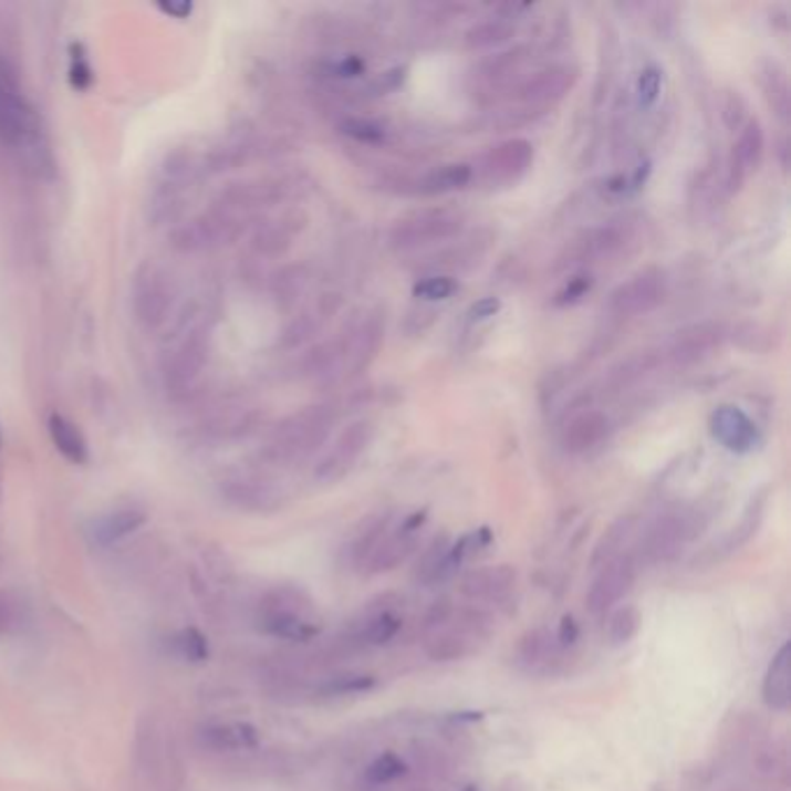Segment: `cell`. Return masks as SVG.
Here are the masks:
<instances>
[{"instance_id":"obj_1","label":"cell","mask_w":791,"mask_h":791,"mask_svg":"<svg viewBox=\"0 0 791 791\" xmlns=\"http://www.w3.org/2000/svg\"><path fill=\"white\" fill-rule=\"evenodd\" d=\"M256 622L268 636L288 643H309L321 634L314 602L298 585H277L262 594Z\"/></svg>"},{"instance_id":"obj_2","label":"cell","mask_w":791,"mask_h":791,"mask_svg":"<svg viewBox=\"0 0 791 791\" xmlns=\"http://www.w3.org/2000/svg\"><path fill=\"white\" fill-rule=\"evenodd\" d=\"M334 418H337V412L327 404L309 406V409L298 412L295 416L277 425L262 455L274 465H291L304 460L306 455L319 450L325 444Z\"/></svg>"},{"instance_id":"obj_3","label":"cell","mask_w":791,"mask_h":791,"mask_svg":"<svg viewBox=\"0 0 791 791\" xmlns=\"http://www.w3.org/2000/svg\"><path fill=\"white\" fill-rule=\"evenodd\" d=\"M495 629V620L486 608H455L444 627L425 634V655L437 664H452L471 657Z\"/></svg>"},{"instance_id":"obj_4","label":"cell","mask_w":791,"mask_h":791,"mask_svg":"<svg viewBox=\"0 0 791 791\" xmlns=\"http://www.w3.org/2000/svg\"><path fill=\"white\" fill-rule=\"evenodd\" d=\"M706 524L708 518L701 509H670L662 513L651 522L641 539L638 555H634L638 566H657L670 562L689 541L704 532Z\"/></svg>"},{"instance_id":"obj_5","label":"cell","mask_w":791,"mask_h":791,"mask_svg":"<svg viewBox=\"0 0 791 791\" xmlns=\"http://www.w3.org/2000/svg\"><path fill=\"white\" fill-rule=\"evenodd\" d=\"M462 228H465V219L458 211L423 209L399 219L388 235V242L395 251H414L427 244H437V242H446V239L458 237Z\"/></svg>"},{"instance_id":"obj_6","label":"cell","mask_w":791,"mask_h":791,"mask_svg":"<svg viewBox=\"0 0 791 791\" xmlns=\"http://www.w3.org/2000/svg\"><path fill=\"white\" fill-rule=\"evenodd\" d=\"M668 293V279L662 268H645L629 281L620 283L608 298V311L615 319H636L657 309Z\"/></svg>"},{"instance_id":"obj_7","label":"cell","mask_w":791,"mask_h":791,"mask_svg":"<svg viewBox=\"0 0 791 791\" xmlns=\"http://www.w3.org/2000/svg\"><path fill=\"white\" fill-rule=\"evenodd\" d=\"M636 575L638 562L632 553H622L620 558L599 566L585 596L587 611L592 615H606L608 611L620 606L622 599L632 592Z\"/></svg>"},{"instance_id":"obj_8","label":"cell","mask_w":791,"mask_h":791,"mask_svg":"<svg viewBox=\"0 0 791 791\" xmlns=\"http://www.w3.org/2000/svg\"><path fill=\"white\" fill-rule=\"evenodd\" d=\"M35 118L19 89L14 70L0 56V139L10 147H21L33 137Z\"/></svg>"},{"instance_id":"obj_9","label":"cell","mask_w":791,"mask_h":791,"mask_svg":"<svg viewBox=\"0 0 791 791\" xmlns=\"http://www.w3.org/2000/svg\"><path fill=\"white\" fill-rule=\"evenodd\" d=\"M569 653L555 641L548 627H534L527 632L516 647V664L527 676L558 678L569 670Z\"/></svg>"},{"instance_id":"obj_10","label":"cell","mask_w":791,"mask_h":791,"mask_svg":"<svg viewBox=\"0 0 791 791\" xmlns=\"http://www.w3.org/2000/svg\"><path fill=\"white\" fill-rule=\"evenodd\" d=\"M376 427L370 418H357L351 425H346L342 429V435L334 441L332 450L325 455V458L319 462L316 467V478L323 483H334L344 478L353 465L360 460V455H363L370 444L374 441Z\"/></svg>"},{"instance_id":"obj_11","label":"cell","mask_w":791,"mask_h":791,"mask_svg":"<svg viewBox=\"0 0 791 791\" xmlns=\"http://www.w3.org/2000/svg\"><path fill=\"white\" fill-rule=\"evenodd\" d=\"M581 80V70L575 65H550L534 72L527 80L518 82L511 89V98L532 107H545L562 101L566 93Z\"/></svg>"},{"instance_id":"obj_12","label":"cell","mask_w":791,"mask_h":791,"mask_svg":"<svg viewBox=\"0 0 791 791\" xmlns=\"http://www.w3.org/2000/svg\"><path fill=\"white\" fill-rule=\"evenodd\" d=\"M727 334L729 330L725 327V323H717V321H701L687 325L676 334L674 342H670L666 355L676 367L697 365L725 344Z\"/></svg>"},{"instance_id":"obj_13","label":"cell","mask_w":791,"mask_h":791,"mask_svg":"<svg viewBox=\"0 0 791 791\" xmlns=\"http://www.w3.org/2000/svg\"><path fill=\"white\" fill-rule=\"evenodd\" d=\"M629 244V228L620 223H608L599 226L581 237L573 239V244L566 247V251L560 258V268L569 266H583V262H596L611 258L620 253Z\"/></svg>"},{"instance_id":"obj_14","label":"cell","mask_w":791,"mask_h":791,"mask_svg":"<svg viewBox=\"0 0 791 791\" xmlns=\"http://www.w3.org/2000/svg\"><path fill=\"white\" fill-rule=\"evenodd\" d=\"M534 163V147L530 139L513 137L497 144L483 158V179L490 186H507L518 181Z\"/></svg>"},{"instance_id":"obj_15","label":"cell","mask_w":791,"mask_h":791,"mask_svg":"<svg viewBox=\"0 0 791 791\" xmlns=\"http://www.w3.org/2000/svg\"><path fill=\"white\" fill-rule=\"evenodd\" d=\"M518 587V569L513 564L478 566L462 575L460 592L469 602L503 604L509 602Z\"/></svg>"},{"instance_id":"obj_16","label":"cell","mask_w":791,"mask_h":791,"mask_svg":"<svg viewBox=\"0 0 791 791\" xmlns=\"http://www.w3.org/2000/svg\"><path fill=\"white\" fill-rule=\"evenodd\" d=\"M170 306V285L156 266H142L133 281V309L139 323L156 327Z\"/></svg>"},{"instance_id":"obj_17","label":"cell","mask_w":791,"mask_h":791,"mask_svg":"<svg viewBox=\"0 0 791 791\" xmlns=\"http://www.w3.org/2000/svg\"><path fill=\"white\" fill-rule=\"evenodd\" d=\"M198 746L214 754H247L258 750L260 731L249 725L230 719V722H209L196 731Z\"/></svg>"},{"instance_id":"obj_18","label":"cell","mask_w":791,"mask_h":791,"mask_svg":"<svg viewBox=\"0 0 791 791\" xmlns=\"http://www.w3.org/2000/svg\"><path fill=\"white\" fill-rule=\"evenodd\" d=\"M763 149H766V137L763 128L757 116H750L742 128L738 131V139L731 147V158H729V188L740 190L742 184L748 181L752 173L759 170V165L763 160Z\"/></svg>"},{"instance_id":"obj_19","label":"cell","mask_w":791,"mask_h":791,"mask_svg":"<svg viewBox=\"0 0 791 791\" xmlns=\"http://www.w3.org/2000/svg\"><path fill=\"white\" fill-rule=\"evenodd\" d=\"M383 342H386V311L374 309L353 327L351 348H348V372L360 376L370 370L378 357Z\"/></svg>"},{"instance_id":"obj_20","label":"cell","mask_w":791,"mask_h":791,"mask_svg":"<svg viewBox=\"0 0 791 791\" xmlns=\"http://www.w3.org/2000/svg\"><path fill=\"white\" fill-rule=\"evenodd\" d=\"M710 429L712 437L733 452H750L759 441L754 425L736 406H719L710 418Z\"/></svg>"},{"instance_id":"obj_21","label":"cell","mask_w":791,"mask_h":791,"mask_svg":"<svg viewBox=\"0 0 791 791\" xmlns=\"http://www.w3.org/2000/svg\"><path fill=\"white\" fill-rule=\"evenodd\" d=\"M223 497L235 509L247 513H277L285 503L279 488L262 481H230L223 486Z\"/></svg>"},{"instance_id":"obj_22","label":"cell","mask_w":791,"mask_h":791,"mask_svg":"<svg viewBox=\"0 0 791 791\" xmlns=\"http://www.w3.org/2000/svg\"><path fill=\"white\" fill-rule=\"evenodd\" d=\"M450 537L448 534H439L427 543V548L420 553L416 566H414V581L418 585H437L444 583L448 579H452L455 573H458V564L450 558Z\"/></svg>"},{"instance_id":"obj_23","label":"cell","mask_w":791,"mask_h":791,"mask_svg":"<svg viewBox=\"0 0 791 791\" xmlns=\"http://www.w3.org/2000/svg\"><path fill=\"white\" fill-rule=\"evenodd\" d=\"M420 543V534H409L404 530H391L383 539L374 553L370 555V560L365 562L363 571L370 575H378V573H388L395 571L397 566H402L406 560H409Z\"/></svg>"},{"instance_id":"obj_24","label":"cell","mask_w":791,"mask_h":791,"mask_svg":"<svg viewBox=\"0 0 791 791\" xmlns=\"http://www.w3.org/2000/svg\"><path fill=\"white\" fill-rule=\"evenodd\" d=\"M608 427H611V420L606 414L596 412V409L583 412L579 416H573L569 420V425L564 427L562 446H564V450H569L573 455L587 452L606 439Z\"/></svg>"},{"instance_id":"obj_25","label":"cell","mask_w":791,"mask_h":791,"mask_svg":"<svg viewBox=\"0 0 791 791\" xmlns=\"http://www.w3.org/2000/svg\"><path fill=\"white\" fill-rule=\"evenodd\" d=\"M763 704L776 712H784L791 706V647L784 643L766 668L761 685Z\"/></svg>"},{"instance_id":"obj_26","label":"cell","mask_w":791,"mask_h":791,"mask_svg":"<svg viewBox=\"0 0 791 791\" xmlns=\"http://www.w3.org/2000/svg\"><path fill=\"white\" fill-rule=\"evenodd\" d=\"M147 522V513L137 507H124L98 518L91 527V541L101 548H112L135 534Z\"/></svg>"},{"instance_id":"obj_27","label":"cell","mask_w":791,"mask_h":791,"mask_svg":"<svg viewBox=\"0 0 791 791\" xmlns=\"http://www.w3.org/2000/svg\"><path fill=\"white\" fill-rule=\"evenodd\" d=\"M763 516H766V492L761 490L748 503V509H746V513H742L740 522L733 527V530L722 541H719V545L715 548V560L719 562L722 558L733 555L736 550H740L742 545H748L757 537L759 527L763 522Z\"/></svg>"},{"instance_id":"obj_28","label":"cell","mask_w":791,"mask_h":791,"mask_svg":"<svg viewBox=\"0 0 791 791\" xmlns=\"http://www.w3.org/2000/svg\"><path fill=\"white\" fill-rule=\"evenodd\" d=\"M473 177V167L469 163H446L425 173L414 186L420 196H444L450 190L465 188Z\"/></svg>"},{"instance_id":"obj_29","label":"cell","mask_w":791,"mask_h":791,"mask_svg":"<svg viewBox=\"0 0 791 791\" xmlns=\"http://www.w3.org/2000/svg\"><path fill=\"white\" fill-rule=\"evenodd\" d=\"M393 530V513H378L367 518L363 524V530L355 534V539L348 543V560L355 569H363L370 555L376 550V545L386 539V534Z\"/></svg>"},{"instance_id":"obj_30","label":"cell","mask_w":791,"mask_h":791,"mask_svg":"<svg viewBox=\"0 0 791 791\" xmlns=\"http://www.w3.org/2000/svg\"><path fill=\"white\" fill-rule=\"evenodd\" d=\"M759 84L763 91V98L773 110V114L782 122L789 118V107H791V95H789V80L787 72L780 63L766 61L759 70Z\"/></svg>"},{"instance_id":"obj_31","label":"cell","mask_w":791,"mask_h":791,"mask_svg":"<svg viewBox=\"0 0 791 791\" xmlns=\"http://www.w3.org/2000/svg\"><path fill=\"white\" fill-rule=\"evenodd\" d=\"M530 59V46L527 44H516L507 52H499L495 56H488L486 61L478 63V80L486 82L488 86L492 84H503L511 75L522 67V63Z\"/></svg>"},{"instance_id":"obj_32","label":"cell","mask_w":791,"mask_h":791,"mask_svg":"<svg viewBox=\"0 0 791 791\" xmlns=\"http://www.w3.org/2000/svg\"><path fill=\"white\" fill-rule=\"evenodd\" d=\"M50 437H52L56 450L63 455L67 462L84 465L89 460L86 439L75 423H70L67 418L54 414L50 418Z\"/></svg>"},{"instance_id":"obj_33","label":"cell","mask_w":791,"mask_h":791,"mask_svg":"<svg viewBox=\"0 0 791 791\" xmlns=\"http://www.w3.org/2000/svg\"><path fill=\"white\" fill-rule=\"evenodd\" d=\"M636 530V518L634 516H622L617 518L608 530L606 534L599 539V543L594 545L592 550V558H590V564L592 569H599V566H604L606 562L615 560L622 555V550H625L627 541L632 539Z\"/></svg>"},{"instance_id":"obj_34","label":"cell","mask_w":791,"mask_h":791,"mask_svg":"<svg viewBox=\"0 0 791 791\" xmlns=\"http://www.w3.org/2000/svg\"><path fill=\"white\" fill-rule=\"evenodd\" d=\"M643 625V615L638 611V606L634 604H620L613 611H608L606 617V627H604V636L606 643L611 647H625L629 645Z\"/></svg>"},{"instance_id":"obj_35","label":"cell","mask_w":791,"mask_h":791,"mask_svg":"<svg viewBox=\"0 0 791 791\" xmlns=\"http://www.w3.org/2000/svg\"><path fill=\"white\" fill-rule=\"evenodd\" d=\"M409 771L418 773V778L423 780H444L450 773V757L448 752H444L435 742L427 740H418L414 742L412 748V761Z\"/></svg>"},{"instance_id":"obj_36","label":"cell","mask_w":791,"mask_h":791,"mask_svg":"<svg viewBox=\"0 0 791 791\" xmlns=\"http://www.w3.org/2000/svg\"><path fill=\"white\" fill-rule=\"evenodd\" d=\"M659 363H662V357L657 353H638L634 357H627L625 363H620L611 370V374L604 381V386L613 393L625 391V388L634 386V383L641 381L643 376L655 372L659 367Z\"/></svg>"},{"instance_id":"obj_37","label":"cell","mask_w":791,"mask_h":791,"mask_svg":"<svg viewBox=\"0 0 791 791\" xmlns=\"http://www.w3.org/2000/svg\"><path fill=\"white\" fill-rule=\"evenodd\" d=\"M516 35V27L509 19H486L465 33V46L471 52L490 50V46L509 42Z\"/></svg>"},{"instance_id":"obj_38","label":"cell","mask_w":791,"mask_h":791,"mask_svg":"<svg viewBox=\"0 0 791 791\" xmlns=\"http://www.w3.org/2000/svg\"><path fill=\"white\" fill-rule=\"evenodd\" d=\"M406 776H409V763H406V759L397 752H383L365 769V784L381 789Z\"/></svg>"},{"instance_id":"obj_39","label":"cell","mask_w":791,"mask_h":791,"mask_svg":"<svg viewBox=\"0 0 791 791\" xmlns=\"http://www.w3.org/2000/svg\"><path fill=\"white\" fill-rule=\"evenodd\" d=\"M170 645L175 657H179L186 664H205L211 653L207 636L198 627H181L170 638Z\"/></svg>"},{"instance_id":"obj_40","label":"cell","mask_w":791,"mask_h":791,"mask_svg":"<svg viewBox=\"0 0 791 791\" xmlns=\"http://www.w3.org/2000/svg\"><path fill=\"white\" fill-rule=\"evenodd\" d=\"M376 687V678L367 674H340L330 676L314 687L316 697H353Z\"/></svg>"},{"instance_id":"obj_41","label":"cell","mask_w":791,"mask_h":791,"mask_svg":"<svg viewBox=\"0 0 791 791\" xmlns=\"http://www.w3.org/2000/svg\"><path fill=\"white\" fill-rule=\"evenodd\" d=\"M727 337H731V342L736 346H740L742 351H750V353H769L776 346L773 330L761 325V323H740L727 334Z\"/></svg>"},{"instance_id":"obj_42","label":"cell","mask_w":791,"mask_h":791,"mask_svg":"<svg viewBox=\"0 0 791 791\" xmlns=\"http://www.w3.org/2000/svg\"><path fill=\"white\" fill-rule=\"evenodd\" d=\"M342 133L348 135L351 139L367 144V147H376V144H383L388 137V131L383 124L374 122V118H360V116H348L342 122Z\"/></svg>"},{"instance_id":"obj_43","label":"cell","mask_w":791,"mask_h":791,"mask_svg":"<svg viewBox=\"0 0 791 791\" xmlns=\"http://www.w3.org/2000/svg\"><path fill=\"white\" fill-rule=\"evenodd\" d=\"M458 291H460L458 279L448 277V274L427 277V279H420V281L414 285V295L420 298V300H427V302L448 300V298H452Z\"/></svg>"},{"instance_id":"obj_44","label":"cell","mask_w":791,"mask_h":791,"mask_svg":"<svg viewBox=\"0 0 791 791\" xmlns=\"http://www.w3.org/2000/svg\"><path fill=\"white\" fill-rule=\"evenodd\" d=\"M719 107H722V118H725L727 128L733 131V133L740 131L742 124H746L750 118L748 116V103L740 95V91H733V89L725 91L722 93V105H719Z\"/></svg>"},{"instance_id":"obj_45","label":"cell","mask_w":791,"mask_h":791,"mask_svg":"<svg viewBox=\"0 0 791 791\" xmlns=\"http://www.w3.org/2000/svg\"><path fill=\"white\" fill-rule=\"evenodd\" d=\"M293 244V232L285 226H272L256 237V247L266 256H281Z\"/></svg>"},{"instance_id":"obj_46","label":"cell","mask_w":791,"mask_h":791,"mask_svg":"<svg viewBox=\"0 0 791 791\" xmlns=\"http://www.w3.org/2000/svg\"><path fill=\"white\" fill-rule=\"evenodd\" d=\"M592 285H594V277L583 272V274H575L571 277L560 291L555 295V304L558 306H571L575 302H581L590 291H592Z\"/></svg>"},{"instance_id":"obj_47","label":"cell","mask_w":791,"mask_h":791,"mask_svg":"<svg viewBox=\"0 0 791 791\" xmlns=\"http://www.w3.org/2000/svg\"><path fill=\"white\" fill-rule=\"evenodd\" d=\"M662 93V70L657 65L645 67L638 77V105L653 107Z\"/></svg>"},{"instance_id":"obj_48","label":"cell","mask_w":791,"mask_h":791,"mask_svg":"<svg viewBox=\"0 0 791 791\" xmlns=\"http://www.w3.org/2000/svg\"><path fill=\"white\" fill-rule=\"evenodd\" d=\"M70 52H72V63H70V84L84 91L91 86L93 82V70L86 61V54H84V46L82 44H72L70 46Z\"/></svg>"},{"instance_id":"obj_49","label":"cell","mask_w":791,"mask_h":791,"mask_svg":"<svg viewBox=\"0 0 791 791\" xmlns=\"http://www.w3.org/2000/svg\"><path fill=\"white\" fill-rule=\"evenodd\" d=\"M452 613H455V604L450 602V596H439L437 602H431V606L425 611L423 634H429V632L444 627L446 622L452 617Z\"/></svg>"},{"instance_id":"obj_50","label":"cell","mask_w":791,"mask_h":791,"mask_svg":"<svg viewBox=\"0 0 791 791\" xmlns=\"http://www.w3.org/2000/svg\"><path fill=\"white\" fill-rule=\"evenodd\" d=\"M406 80V67H393L388 72H383L374 82H370L367 89H363V95H372V98H378V95H388L393 91H397Z\"/></svg>"},{"instance_id":"obj_51","label":"cell","mask_w":791,"mask_h":791,"mask_svg":"<svg viewBox=\"0 0 791 791\" xmlns=\"http://www.w3.org/2000/svg\"><path fill=\"white\" fill-rule=\"evenodd\" d=\"M367 70V63L360 56H344L330 65V75L337 80H355Z\"/></svg>"},{"instance_id":"obj_52","label":"cell","mask_w":791,"mask_h":791,"mask_svg":"<svg viewBox=\"0 0 791 791\" xmlns=\"http://www.w3.org/2000/svg\"><path fill=\"white\" fill-rule=\"evenodd\" d=\"M555 641L560 643V647H564V651H573L575 643L581 641V625H579V620H575L573 615H564L560 620V627L555 632Z\"/></svg>"},{"instance_id":"obj_53","label":"cell","mask_w":791,"mask_h":791,"mask_svg":"<svg viewBox=\"0 0 791 791\" xmlns=\"http://www.w3.org/2000/svg\"><path fill=\"white\" fill-rule=\"evenodd\" d=\"M501 309V302L497 298H483V300H478L476 304H471L469 309V321L476 323V321H488L490 316H495L497 311Z\"/></svg>"},{"instance_id":"obj_54","label":"cell","mask_w":791,"mask_h":791,"mask_svg":"<svg viewBox=\"0 0 791 791\" xmlns=\"http://www.w3.org/2000/svg\"><path fill=\"white\" fill-rule=\"evenodd\" d=\"M17 625V606L8 594H0V636Z\"/></svg>"},{"instance_id":"obj_55","label":"cell","mask_w":791,"mask_h":791,"mask_svg":"<svg viewBox=\"0 0 791 791\" xmlns=\"http://www.w3.org/2000/svg\"><path fill=\"white\" fill-rule=\"evenodd\" d=\"M158 10L165 12V14H173L177 19H186L190 12H194V6H190V3H179V6L170 3V6H158Z\"/></svg>"},{"instance_id":"obj_56","label":"cell","mask_w":791,"mask_h":791,"mask_svg":"<svg viewBox=\"0 0 791 791\" xmlns=\"http://www.w3.org/2000/svg\"><path fill=\"white\" fill-rule=\"evenodd\" d=\"M462 791H478V787H473V784H469V787H465Z\"/></svg>"}]
</instances>
